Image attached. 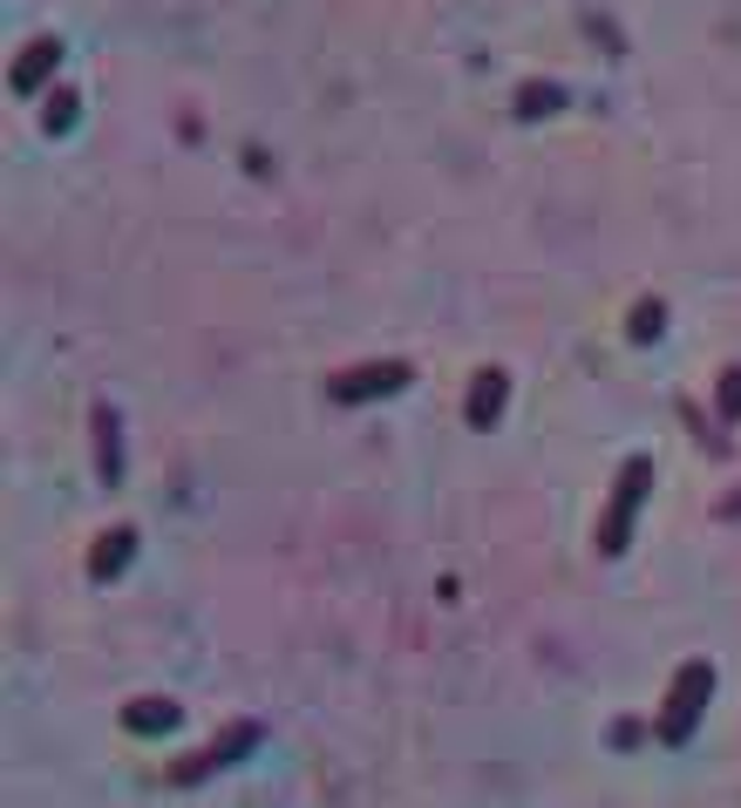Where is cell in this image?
Segmentation results:
<instances>
[{"label": "cell", "mask_w": 741, "mask_h": 808, "mask_svg": "<svg viewBox=\"0 0 741 808\" xmlns=\"http://www.w3.org/2000/svg\"><path fill=\"white\" fill-rule=\"evenodd\" d=\"M646 482H653V462H646V456H633L626 469H619V490H612L606 523H599V557H619V550H626V537H633V516H640V496H646Z\"/></svg>", "instance_id": "1"}, {"label": "cell", "mask_w": 741, "mask_h": 808, "mask_svg": "<svg viewBox=\"0 0 741 808\" xmlns=\"http://www.w3.org/2000/svg\"><path fill=\"white\" fill-rule=\"evenodd\" d=\"M708 694H715V666H708V659H694V666L674 679V694H667V713H660V741L680 747V741L694 734L700 707H708Z\"/></svg>", "instance_id": "2"}, {"label": "cell", "mask_w": 741, "mask_h": 808, "mask_svg": "<svg viewBox=\"0 0 741 808\" xmlns=\"http://www.w3.org/2000/svg\"><path fill=\"white\" fill-rule=\"evenodd\" d=\"M408 381H415L408 360H374V368H347V374H334V394H340V401H374V394H402Z\"/></svg>", "instance_id": "3"}, {"label": "cell", "mask_w": 741, "mask_h": 808, "mask_svg": "<svg viewBox=\"0 0 741 808\" xmlns=\"http://www.w3.org/2000/svg\"><path fill=\"white\" fill-rule=\"evenodd\" d=\"M503 394H511V374H503V368H483V374L470 381V401H462V422H470V428H490L497 408H503Z\"/></svg>", "instance_id": "4"}, {"label": "cell", "mask_w": 741, "mask_h": 808, "mask_svg": "<svg viewBox=\"0 0 741 808\" xmlns=\"http://www.w3.org/2000/svg\"><path fill=\"white\" fill-rule=\"evenodd\" d=\"M55 62H62V42H55V34H34V42L21 48V62H14V89H21V96L42 89L48 75H55Z\"/></svg>", "instance_id": "5"}, {"label": "cell", "mask_w": 741, "mask_h": 808, "mask_svg": "<svg viewBox=\"0 0 741 808\" xmlns=\"http://www.w3.org/2000/svg\"><path fill=\"white\" fill-rule=\"evenodd\" d=\"M130 557H137V531H109V537L96 544V557H89V578H116Z\"/></svg>", "instance_id": "6"}, {"label": "cell", "mask_w": 741, "mask_h": 808, "mask_svg": "<svg viewBox=\"0 0 741 808\" xmlns=\"http://www.w3.org/2000/svg\"><path fill=\"white\" fill-rule=\"evenodd\" d=\"M123 720L137 727V734H171V727H177V707H171V700H137Z\"/></svg>", "instance_id": "7"}, {"label": "cell", "mask_w": 741, "mask_h": 808, "mask_svg": "<svg viewBox=\"0 0 741 808\" xmlns=\"http://www.w3.org/2000/svg\"><path fill=\"white\" fill-rule=\"evenodd\" d=\"M571 96L558 89V83H524L517 89V116H552V109H565Z\"/></svg>", "instance_id": "8"}, {"label": "cell", "mask_w": 741, "mask_h": 808, "mask_svg": "<svg viewBox=\"0 0 741 808\" xmlns=\"http://www.w3.org/2000/svg\"><path fill=\"white\" fill-rule=\"evenodd\" d=\"M75 109H83V96H75V89H55V96H48V116H42V123H48V137L75 130Z\"/></svg>", "instance_id": "9"}, {"label": "cell", "mask_w": 741, "mask_h": 808, "mask_svg": "<svg viewBox=\"0 0 741 808\" xmlns=\"http://www.w3.org/2000/svg\"><path fill=\"white\" fill-rule=\"evenodd\" d=\"M96 435H102V476H116V415L96 408Z\"/></svg>", "instance_id": "10"}, {"label": "cell", "mask_w": 741, "mask_h": 808, "mask_svg": "<svg viewBox=\"0 0 741 808\" xmlns=\"http://www.w3.org/2000/svg\"><path fill=\"white\" fill-rule=\"evenodd\" d=\"M721 415H728V422H741V368H728V374H721Z\"/></svg>", "instance_id": "11"}, {"label": "cell", "mask_w": 741, "mask_h": 808, "mask_svg": "<svg viewBox=\"0 0 741 808\" xmlns=\"http://www.w3.org/2000/svg\"><path fill=\"white\" fill-rule=\"evenodd\" d=\"M633 340H660V299H646V306L633 313Z\"/></svg>", "instance_id": "12"}]
</instances>
